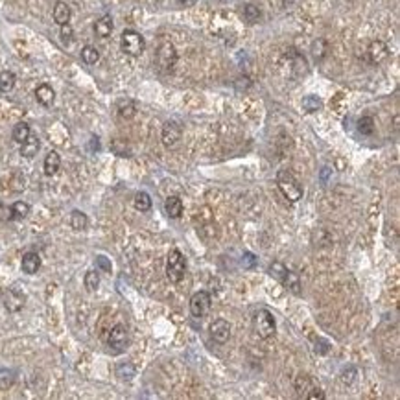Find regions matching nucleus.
Instances as JSON below:
<instances>
[{"label": "nucleus", "mask_w": 400, "mask_h": 400, "mask_svg": "<svg viewBox=\"0 0 400 400\" xmlns=\"http://www.w3.org/2000/svg\"><path fill=\"white\" fill-rule=\"evenodd\" d=\"M96 266L101 269V271H106V273H111V262L107 256H96Z\"/></svg>", "instance_id": "obj_40"}, {"label": "nucleus", "mask_w": 400, "mask_h": 400, "mask_svg": "<svg viewBox=\"0 0 400 400\" xmlns=\"http://www.w3.org/2000/svg\"><path fill=\"white\" fill-rule=\"evenodd\" d=\"M136 113V107L131 100H122L118 103V116L124 120H131Z\"/></svg>", "instance_id": "obj_26"}, {"label": "nucleus", "mask_w": 400, "mask_h": 400, "mask_svg": "<svg viewBox=\"0 0 400 400\" xmlns=\"http://www.w3.org/2000/svg\"><path fill=\"white\" fill-rule=\"evenodd\" d=\"M221 2H229V0H221Z\"/></svg>", "instance_id": "obj_43"}, {"label": "nucleus", "mask_w": 400, "mask_h": 400, "mask_svg": "<svg viewBox=\"0 0 400 400\" xmlns=\"http://www.w3.org/2000/svg\"><path fill=\"white\" fill-rule=\"evenodd\" d=\"M179 4H185V6H190V4H194V0H177Z\"/></svg>", "instance_id": "obj_42"}, {"label": "nucleus", "mask_w": 400, "mask_h": 400, "mask_svg": "<svg viewBox=\"0 0 400 400\" xmlns=\"http://www.w3.org/2000/svg\"><path fill=\"white\" fill-rule=\"evenodd\" d=\"M59 168H61V157H59L57 151H50L46 155V159H44V173L46 176H56Z\"/></svg>", "instance_id": "obj_20"}, {"label": "nucleus", "mask_w": 400, "mask_h": 400, "mask_svg": "<svg viewBox=\"0 0 400 400\" xmlns=\"http://www.w3.org/2000/svg\"><path fill=\"white\" fill-rule=\"evenodd\" d=\"M24 303H26V295H24V291H22L19 286H11V288L6 291L4 306L8 312H11V314L19 312V310H22Z\"/></svg>", "instance_id": "obj_9"}, {"label": "nucleus", "mask_w": 400, "mask_h": 400, "mask_svg": "<svg viewBox=\"0 0 400 400\" xmlns=\"http://www.w3.org/2000/svg\"><path fill=\"white\" fill-rule=\"evenodd\" d=\"M358 376V371L352 367V365H349L347 369H343L341 371V382L343 384H347V386H351V384H354V380H356Z\"/></svg>", "instance_id": "obj_35"}, {"label": "nucleus", "mask_w": 400, "mask_h": 400, "mask_svg": "<svg viewBox=\"0 0 400 400\" xmlns=\"http://www.w3.org/2000/svg\"><path fill=\"white\" fill-rule=\"evenodd\" d=\"M30 205L24 201H15L11 207H9V218L11 220H24L28 214H30Z\"/></svg>", "instance_id": "obj_21"}, {"label": "nucleus", "mask_w": 400, "mask_h": 400, "mask_svg": "<svg viewBox=\"0 0 400 400\" xmlns=\"http://www.w3.org/2000/svg\"><path fill=\"white\" fill-rule=\"evenodd\" d=\"M21 266H22V271L26 273V275H36L41 268V256L37 253H33V251H30V253H26V255L22 256Z\"/></svg>", "instance_id": "obj_13"}, {"label": "nucleus", "mask_w": 400, "mask_h": 400, "mask_svg": "<svg viewBox=\"0 0 400 400\" xmlns=\"http://www.w3.org/2000/svg\"><path fill=\"white\" fill-rule=\"evenodd\" d=\"M36 98L41 106L50 107L54 103V100H56V93H54V89L48 83H43L36 89Z\"/></svg>", "instance_id": "obj_14"}, {"label": "nucleus", "mask_w": 400, "mask_h": 400, "mask_svg": "<svg viewBox=\"0 0 400 400\" xmlns=\"http://www.w3.org/2000/svg\"><path fill=\"white\" fill-rule=\"evenodd\" d=\"M129 343V332H128V326L118 323V325H114L111 328L109 336H107V345L113 349L114 352H122L124 349L128 347Z\"/></svg>", "instance_id": "obj_8"}, {"label": "nucleus", "mask_w": 400, "mask_h": 400, "mask_svg": "<svg viewBox=\"0 0 400 400\" xmlns=\"http://www.w3.org/2000/svg\"><path fill=\"white\" fill-rule=\"evenodd\" d=\"M211 338L220 345L227 343L229 338H231V325L225 319H216L211 325Z\"/></svg>", "instance_id": "obj_12"}, {"label": "nucleus", "mask_w": 400, "mask_h": 400, "mask_svg": "<svg viewBox=\"0 0 400 400\" xmlns=\"http://www.w3.org/2000/svg\"><path fill=\"white\" fill-rule=\"evenodd\" d=\"M358 131L361 135H373L374 133V118L373 116H361L358 120Z\"/></svg>", "instance_id": "obj_33"}, {"label": "nucleus", "mask_w": 400, "mask_h": 400, "mask_svg": "<svg viewBox=\"0 0 400 400\" xmlns=\"http://www.w3.org/2000/svg\"><path fill=\"white\" fill-rule=\"evenodd\" d=\"M54 21L59 24V26H63V24H68V21H71V8L65 4V2H56V6H54Z\"/></svg>", "instance_id": "obj_18"}, {"label": "nucleus", "mask_w": 400, "mask_h": 400, "mask_svg": "<svg viewBox=\"0 0 400 400\" xmlns=\"http://www.w3.org/2000/svg\"><path fill=\"white\" fill-rule=\"evenodd\" d=\"M277 186L281 190V194L284 196L290 203H297L303 198V185L295 179L293 173L290 171H279L277 173Z\"/></svg>", "instance_id": "obj_1"}, {"label": "nucleus", "mask_w": 400, "mask_h": 400, "mask_svg": "<svg viewBox=\"0 0 400 400\" xmlns=\"http://www.w3.org/2000/svg\"><path fill=\"white\" fill-rule=\"evenodd\" d=\"M59 37H61V43L68 46V44H71L72 41H74V30H72V28L68 26V24H63V26H61V33H59Z\"/></svg>", "instance_id": "obj_36"}, {"label": "nucleus", "mask_w": 400, "mask_h": 400, "mask_svg": "<svg viewBox=\"0 0 400 400\" xmlns=\"http://www.w3.org/2000/svg\"><path fill=\"white\" fill-rule=\"evenodd\" d=\"M244 19H246V22H249V24H255V22H258V19H260L258 6H255V4H246V6H244Z\"/></svg>", "instance_id": "obj_32"}, {"label": "nucleus", "mask_w": 400, "mask_h": 400, "mask_svg": "<svg viewBox=\"0 0 400 400\" xmlns=\"http://www.w3.org/2000/svg\"><path fill=\"white\" fill-rule=\"evenodd\" d=\"M15 81H17V78H15L13 72H9V71L0 72V91H2V93H11L15 87Z\"/></svg>", "instance_id": "obj_24"}, {"label": "nucleus", "mask_w": 400, "mask_h": 400, "mask_svg": "<svg viewBox=\"0 0 400 400\" xmlns=\"http://www.w3.org/2000/svg\"><path fill=\"white\" fill-rule=\"evenodd\" d=\"M41 148V142L37 136H28L26 141L21 144V155L22 157H26V159H31V157H36L37 151H39Z\"/></svg>", "instance_id": "obj_19"}, {"label": "nucleus", "mask_w": 400, "mask_h": 400, "mask_svg": "<svg viewBox=\"0 0 400 400\" xmlns=\"http://www.w3.org/2000/svg\"><path fill=\"white\" fill-rule=\"evenodd\" d=\"M242 85H244V89H246V87H251V79H249V78H246V76H244V78H238V81H236V89H240V87H242Z\"/></svg>", "instance_id": "obj_41"}, {"label": "nucleus", "mask_w": 400, "mask_h": 400, "mask_svg": "<svg viewBox=\"0 0 400 400\" xmlns=\"http://www.w3.org/2000/svg\"><path fill=\"white\" fill-rule=\"evenodd\" d=\"M269 273H271V277H275L277 281H281L284 284V288L291 291L293 295H301L303 290H301V279L297 273H293L291 269H288L284 264L281 262H273L269 266Z\"/></svg>", "instance_id": "obj_2"}, {"label": "nucleus", "mask_w": 400, "mask_h": 400, "mask_svg": "<svg viewBox=\"0 0 400 400\" xmlns=\"http://www.w3.org/2000/svg\"><path fill=\"white\" fill-rule=\"evenodd\" d=\"M185 271H186V260L183 256L179 249H171L168 253V258H166V277L170 282L177 284V282L183 281L185 277Z\"/></svg>", "instance_id": "obj_4"}, {"label": "nucleus", "mask_w": 400, "mask_h": 400, "mask_svg": "<svg viewBox=\"0 0 400 400\" xmlns=\"http://www.w3.org/2000/svg\"><path fill=\"white\" fill-rule=\"evenodd\" d=\"M133 205H135L136 211L141 212H148L151 208V198L148 192H136L135 199H133Z\"/></svg>", "instance_id": "obj_23"}, {"label": "nucleus", "mask_w": 400, "mask_h": 400, "mask_svg": "<svg viewBox=\"0 0 400 400\" xmlns=\"http://www.w3.org/2000/svg\"><path fill=\"white\" fill-rule=\"evenodd\" d=\"M310 50H312V56L314 59H317V61H321V59H325L326 54H328V43H326V39H323V37H319V39H316L312 43V46H310Z\"/></svg>", "instance_id": "obj_22"}, {"label": "nucleus", "mask_w": 400, "mask_h": 400, "mask_svg": "<svg viewBox=\"0 0 400 400\" xmlns=\"http://www.w3.org/2000/svg\"><path fill=\"white\" fill-rule=\"evenodd\" d=\"M15 382V376H13V371H0V389H8V387H11Z\"/></svg>", "instance_id": "obj_34"}, {"label": "nucleus", "mask_w": 400, "mask_h": 400, "mask_svg": "<svg viewBox=\"0 0 400 400\" xmlns=\"http://www.w3.org/2000/svg\"><path fill=\"white\" fill-rule=\"evenodd\" d=\"M135 373H136L135 365L129 363V361H126V363H120L118 367H116V376H118L120 380H124V382H129V380H133Z\"/></svg>", "instance_id": "obj_27"}, {"label": "nucleus", "mask_w": 400, "mask_h": 400, "mask_svg": "<svg viewBox=\"0 0 400 400\" xmlns=\"http://www.w3.org/2000/svg\"><path fill=\"white\" fill-rule=\"evenodd\" d=\"M301 106H303V109L306 111V113H316V111H319L323 107V101H321V98H317V96H314V94H310V96H304L303 98Z\"/></svg>", "instance_id": "obj_28"}, {"label": "nucleus", "mask_w": 400, "mask_h": 400, "mask_svg": "<svg viewBox=\"0 0 400 400\" xmlns=\"http://www.w3.org/2000/svg\"><path fill=\"white\" fill-rule=\"evenodd\" d=\"M81 59H83V63H87V65H96V63L100 61V52H98L94 46L87 44V46L81 48Z\"/></svg>", "instance_id": "obj_30"}, {"label": "nucleus", "mask_w": 400, "mask_h": 400, "mask_svg": "<svg viewBox=\"0 0 400 400\" xmlns=\"http://www.w3.org/2000/svg\"><path fill=\"white\" fill-rule=\"evenodd\" d=\"M177 63V52H176V46L168 41H164L161 46L157 48V65L161 71L164 72H171L173 71V66Z\"/></svg>", "instance_id": "obj_6"}, {"label": "nucleus", "mask_w": 400, "mask_h": 400, "mask_svg": "<svg viewBox=\"0 0 400 400\" xmlns=\"http://www.w3.org/2000/svg\"><path fill=\"white\" fill-rule=\"evenodd\" d=\"M181 126L177 122H166L163 126V133H161V141L166 148H176L181 141Z\"/></svg>", "instance_id": "obj_10"}, {"label": "nucleus", "mask_w": 400, "mask_h": 400, "mask_svg": "<svg viewBox=\"0 0 400 400\" xmlns=\"http://www.w3.org/2000/svg\"><path fill=\"white\" fill-rule=\"evenodd\" d=\"M89 225V218L87 214H83L81 211H74L71 214V227L74 231H85Z\"/></svg>", "instance_id": "obj_25"}, {"label": "nucleus", "mask_w": 400, "mask_h": 400, "mask_svg": "<svg viewBox=\"0 0 400 400\" xmlns=\"http://www.w3.org/2000/svg\"><path fill=\"white\" fill-rule=\"evenodd\" d=\"M113 19L109 17V15H103V17H100L96 22H94V33H96L100 39H106V37H109L111 33H113Z\"/></svg>", "instance_id": "obj_15"}, {"label": "nucleus", "mask_w": 400, "mask_h": 400, "mask_svg": "<svg viewBox=\"0 0 400 400\" xmlns=\"http://www.w3.org/2000/svg\"><path fill=\"white\" fill-rule=\"evenodd\" d=\"M183 201H181V198H177V196H170V198L164 201V211H166V214L170 216V218H173V220H177V218H181V214H183Z\"/></svg>", "instance_id": "obj_17"}, {"label": "nucleus", "mask_w": 400, "mask_h": 400, "mask_svg": "<svg viewBox=\"0 0 400 400\" xmlns=\"http://www.w3.org/2000/svg\"><path fill=\"white\" fill-rule=\"evenodd\" d=\"M316 386L312 376H308V374H299L297 378H295V391H297V396L299 398H306L308 391Z\"/></svg>", "instance_id": "obj_16"}, {"label": "nucleus", "mask_w": 400, "mask_h": 400, "mask_svg": "<svg viewBox=\"0 0 400 400\" xmlns=\"http://www.w3.org/2000/svg\"><path fill=\"white\" fill-rule=\"evenodd\" d=\"M253 328L258 334V338L262 339H269L275 336L277 332V323H275V317L269 310L266 308H258L255 314H253Z\"/></svg>", "instance_id": "obj_3"}, {"label": "nucleus", "mask_w": 400, "mask_h": 400, "mask_svg": "<svg viewBox=\"0 0 400 400\" xmlns=\"http://www.w3.org/2000/svg\"><path fill=\"white\" fill-rule=\"evenodd\" d=\"M120 46H122V50L128 56H141L142 52H144L146 48V41L144 37L138 33V31L135 30H124L122 31V37H120Z\"/></svg>", "instance_id": "obj_5"}, {"label": "nucleus", "mask_w": 400, "mask_h": 400, "mask_svg": "<svg viewBox=\"0 0 400 400\" xmlns=\"http://www.w3.org/2000/svg\"><path fill=\"white\" fill-rule=\"evenodd\" d=\"M30 135H31L30 126H28L26 122H19L17 126L13 128V141L17 142V144H22V142L26 141Z\"/></svg>", "instance_id": "obj_29"}, {"label": "nucleus", "mask_w": 400, "mask_h": 400, "mask_svg": "<svg viewBox=\"0 0 400 400\" xmlns=\"http://www.w3.org/2000/svg\"><path fill=\"white\" fill-rule=\"evenodd\" d=\"M83 284H85V288H87V291H96L98 286H100V275H98V271L91 269V271L85 273Z\"/></svg>", "instance_id": "obj_31"}, {"label": "nucleus", "mask_w": 400, "mask_h": 400, "mask_svg": "<svg viewBox=\"0 0 400 400\" xmlns=\"http://www.w3.org/2000/svg\"><path fill=\"white\" fill-rule=\"evenodd\" d=\"M256 262H258V258H256V256L253 255V253H249V251H247V253H244V256H242V266H244L246 269H253V268L256 266Z\"/></svg>", "instance_id": "obj_38"}, {"label": "nucleus", "mask_w": 400, "mask_h": 400, "mask_svg": "<svg viewBox=\"0 0 400 400\" xmlns=\"http://www.w3.org/2000/svg\"><path fill=\"white\" fill-rule=\"evenodd\" d=\"M306 400H325V391H323L321 387L317 386H314L310 391H308V395H306Z\"/></svg>", "instance_id": "obj_39"}, {"label": "nucleus", "mask_w": 400, "mask_h": 400, "mask_svg": "<svg viewBox=\"0 0 400 400\" xmlns=\"http://www.w3.org/2000/svg\"><path fill=\"white\" fill-rule=\"evenodd\" d=\"M367 57H369V61L373 63V65L384 63L387 57H389V48H387V44L380 39L371 41L369 46H367Z\"/></svg>", "instance_id": "obj_11"}, {"label": "nucleus", "mask_w": 400, "mask_h": 400, "mask_svg": "<svg viewBox=\"0 0 400 400\" xmlns=\"http://www.w3.org/2000/svg\"><path fill=\"white\" fill-rule=\"evenodd\" d=\"M330 343L326 341V339H321V338H317L316 339V347H314V351L317 352V354H321V356H325V354H328L330 352Z\"/></svg>", "instance_id": "obj_37"}, {"label": "nucleus", "mask_w": 400, "mask_h": 400, "mask_svg": "<svg viewBox=\"0 0 400 400\" xmlns=\"http://www.w3.org/2000/svg\"><path fill=\"white\" fill-rule=\"evenodd\" d=\"M211 306H212V297L208 291L201 290V291H196V293L190 297V314L194 317H205L208 312H211Z\"/></svg>", "instance_id": "obj_7"}]
</instances>
